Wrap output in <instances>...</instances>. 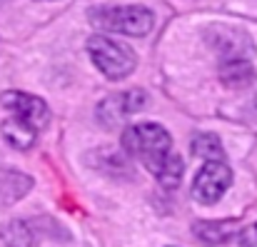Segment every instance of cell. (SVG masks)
I'll list each match as a JSON object with an SVG mask.
<instances>
[{
  "label": "cell",
  "mask_w": 257,
  "mask_h": 247,
  "mask_svg": "<svg viewBox=\"0 0 257 247\" xmlns=\"http://www.w3.org/2000/svg\"><path fill=\"white\" fill-rule=\"evenodd\" d=\"M195 237L202 240L205 245H225L235 237L237 222L235 220H207V222H195Z\"/></svg>",
  "instance_id": "cell-9"
},
{
  "label": "cell",
  "mask_w": 257,
  "mask_h": 247,
  "mask_svg": "<svg viewBox=\"0 0 257 247\" xmlns=\"http://www.w3.org/2000/svg\"><path fill=\"white\" fill-rule=\"evenodd\" d=\"M240 245L242 247H257V222L247 225V227L240 232Z\"/></svg>",
  "instance_id": "cell-14"
},
{
  "label": "cell",
  "mask_w": 257,
  "mask_h": 247,
  "mask_svg": "<svg viewBox=\"0 0 257 247\" xmlns=\"http://www.w3.org/2000/svg\"><path fill=\"white\" fill-rule=\"evenodd\" d=\"M33 187V177L13 170V167H0V207H10L18 200H23Z\"/></svg>",
  "instance_id": "cell-8"
},
{
  "label": "cell",
  "mask_w": 257,
  "mask_h": 247,
  "mask_svg": "<svg viewBox=\"0 0 257 247\" xmlns=\"http://www.w3.org/2000/svg\"><path fill=\"white\" fill-rule=\"evenodd\" d=\"M0 240L5 247H35V232L25 220H10L0 230Z\"/></svg>",
  "instance_id": "cell-12"
},
{
  "label": "cell",
  "mask_w": 257,
  "mask_h": 247,
  "mask_svg": "<svg viewBox=\"0 0 257 247\" xmlns=\"http://www.w3.org/2000/svg\"><path fill=\"white\" fill-rule=\"evenodd\" d=\"M3 138H5V143L10 145V148H15V150H28V148H33V143H35V138H38V128H33L30 122H25L23 117H10V120H5L3 122Z\"/></svg>",
  "instance_id": "cell-10"
},
{
  "label": "cell",
  "mask_w": 257,
  "mask_h": 247,
  "mask_svg": "<svg viewBox=\"0 0 257 247\" xmlns=\"http://www.w3.org/2000/svg\"><path fill=\"white\" fill-rule=\"evenodd\" d=\"M220 80L227 87H245L255 80V68L250 60H225L220 70Z\"/></svg>",
  "instance_id": "cell-11"
},
{
  "label": "cell",
  "mask_w": 257,
  "mask_h": 247,
  "mask_svg": "<svg viewBox=\"0 0 257 247\" xmlns=\"http://www.w3.org/2000/svg\"><path fill=\"white\" fill-rule=\"evenodd\" d=\"M0 102L15 115V117H23L25 122H30L33 128H45L48 120H50V110L45 105V100L35 97V95H28V92H20V90H8L0 95Z\"/></svg>",
  "instance_id": "cell-7"
},
{
  "label": "cell",
  "mask_w": 257,
  "mask_h": 247,
  "mask_svg": "<svg viewBox=\"0 0 257 247\" xmlns=\"http://www.w3.org/2000/svg\"><path fill=\"white\" fill-rule=\"evenodd\" d=\"M207 45L222 55L225 60H250L255 53V45L250 40V35L240 28H230V25H212L205 35Z\"/></svg>",
  "instance_id": "cell-6"
},
{
  "label": "cell",
  "mask_w": 257,
  "mask_h": 247,
  "mask_svg": "<svg viewBox=\"0 0 257 247\" xmlns=\"http://www.w3.org/2000/svg\"><path fill=\"white\" fill-rule=\"evenodd\" d=\"M122 150L145 165L160 185L177 187L182 180V158L172 153V138L158 122L130 125L122 133Z\"/></svg>",
  "instance_id": "cell-1"
},
{
  "label": "cell",
  "mask_w": 257,
  "mask_h": 247,
  "mask_svg": "<svg viewBox=\"0 0 257 247\" xmlns=\"http://www.w3.org/2000/svg\"><path fill=\"white\" fill-rule=\"evenodd\" d=\"M232 182V170L225 160H210L205 167L195 175L192 182V197L202 205H215L230 187Z\"/></svg>",
  "instance_id": "cell-5"
},
{
  "label": "cell",
  "mask_w": 257,
  "mask_h": 247,
  "mask_svg": "<svg viewBox=\"0 0 257 247\" xmlns=\"http://www.w3.org/2000/svg\"><path fill=\"white\" fill-rule=\"evenodd\" d=\"M148 105V92L140 87L125 90V92H115L107 95L105 100H100L97 105V122L105 128H120L127 117H133L135 112H140Z\"/></svg>",
  "instance_id": "cell-4"
},
{
  "label": "cell",
  "mask_w": 257,
  "mask_h": 247,
  "mask_svg": "<svg viewBox=\"0 0 257 247\" xmlns=\"http://www.w3.org/2000/svg\"><path fill=\"white\" fill-rule=\"evenodd\" d=\"M87 53H90V60L95 63V68L110 80L127 78L138 65V58L130 48H125L105 35H92L87 40Z\"/></svg>",
  "instance_id": "cell-3"
},
{
  "label": "cell",
  "mask_w": 257,
  "mask_h": 247,
  "mask_svg": "<svg viewBox=\"0 0 257 247\" xmlns=\"http://www.w3.org/2000/svg\"><path fill=\"white\" fill-rule=\"evenodd\" d=\"M87 20L92 23V28L105 30V33H120V35H148L155 25V15L148 8L140 5H100L92 8L87 13Z\"/></svg>",
  "instance_id": "cell-2"
},
{
  "label": "cell",
  "mask_w": 257,
  "mask_h": 247,
  "mask_svg": "<svg viewBox=\"0 0 257 247\" xmlns=\"http://www.w3.org/2000/svg\"><path fill=\"white\" fill-rule=\"evenodd\" d=\"M190 148H192V155L202 158L205 163H210V160H225L222 143H220V138L212 135V133H200V135H195Z\"/></svg>",
  "instance_id": "cell-13"
},
{
  "label": "cell",
  "mask_w": 257,
  "mask_h": 247,
  "mask_svg": "<svg viewBox=\"0 0 257 247\" xmlns=\"http://www.w3.org/2000/svg\"><path fill=\"white\" fill-rule=\"evenodd\" d=\"M255 105H257V95H255Z\"/></svg>",
  "instance_id": "cell-15"
}]
</instances>
